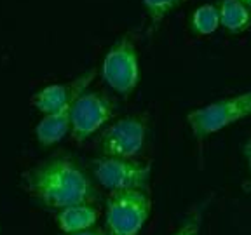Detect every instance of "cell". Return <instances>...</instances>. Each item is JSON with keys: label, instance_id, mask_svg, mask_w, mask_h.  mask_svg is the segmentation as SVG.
I'll return each instance as SVG.
<instances>
[{"label": "cell", "instance_id": "6da1fadb", "mask_svg": "<svg viewBox=\"0 0 251 235\" xmlns=\"http://www.w3.org/2000/svg\"><path fill=\"white\" fill-rule=\"evenodd\" d=\"M30 192L47 208L65 209L78 204H93L96 192L80 165L68 157H56L28 174Z\"/></svg>", "mask_w": 251, "mask_h": 235}, {"label": "cell", "instance_id": "52a82bcc", "mask_svg": "<svg viewBox=\"0 0 251 235\" xmlns=\"http://www.w3.org/2000/svg\"><path fill=\"white\" fill-rule=\"evenodd\" d=\"M115 106L98 91H86L75 99L72 106L70 117V133L77 143L86 141L91 134L105 125L114 117Z\"/></svg>", "mask_w": 251, "mask_h": 235}, {"label": "cell", "instance_id": "7a4b0ae2", "mask_svg": "<svg viewBox=\"0 0 251 235\" xmlns=\"http://www.w3.org/2000/svg\"><path fill=\"white\" fill-rule=\"evenodd\" d=\"M248 117H251V91L192 110L187 122L194 136L204 140Z\"/></svg>", "mask_w": 251, "mask_h": 235}, {"label": "cell", "instance_id": "5b68a950", "mask_svg": "<svg viewBox=\"0 0 251 235\" xmlns=\"http://www.w3.org/2000/svg\"><path fill=\"white\" fill-rule=\"evenodd\" d=\"M94 178L103 188L110 192L140 190L147 192L150 180V165L141 164L133 159L100 157L93 161Z\"/></svg>", "mask_w": 251, "mask_h": 235}, {"label": "cell", "instance_id": "277c9868", "mask_svg": "<svg viewBox=\"0 0 251 235\" xmlns=\"http://www.w3.org/2000/svg\"><path fill=\"white\" fill-rule=\"evenodd\" d=\"M103 80L121 96H129L140 84V58L133 37L122 35L105 54L101 65Z\"/></svg>", "mask_w": 251, "mask_h": 235}, {"label": "cell", "instance_id": "5bb4252c", "mask_svg": "<svg viewBox=\"0 0 251 235\" xmlns=\"http://www.w3.org/2000/svg\"><path fill=\"white\" fill-rule=\"evenodd\" d=\"M201 221H202V209H194L175 235H199Z\"/></svg>", "mask_w": 251, "mask_h": 235}, {"label": "cell", "instance_id": "9a60e30c", "mask_svg": "<svg viewBox=\"0 0 251 235\" xmlns=\"http://www.w3.org/2000/svg\"><path fill=\"white\" fill-rule=\"evenodd\" d=\"M70 235H106V234L101 228H89V230L78 232V234H70Z\"/></svg>", "mask_w": 251, "mask_h": 235}, {"label": "cell", "instance_id": "e0dca14e", "mask_svg": "<svg viewBox=\"0 0 251 235\" xmlns=\"http://www.w3.org/2000/svg\"><path fill=\"white\" fill-rule=\"evenodd\" d=\"M239 2H241V4L246 5L248 9H251V0H239Z\"/></svg>", "mask_w": 251, "mask_h": 235}, {"label": "cell", "instance_id": "8fae6325", "mask_svg": "<svg viewBox=\"0 0 251 235\" xmlns=\"http://www.w3.org/2000/svg\"><path fill=\"white\" fill-rule=\"evenodd\" d=\"M220 23L228 33H243L251 28V9H248L239 0H220Z\"/></svg>", "mask_w": 251, "mask_h": 235}, {"label": "cell", "instance_id": "4fadbf2b", "mask_svg": "<svg viewBox=\"0 0 251 235\" xmlns=\"http://www.w3.org/2000/svg\"><path fill=\"white\" fill-rule=\"evenodd\" d=\"M187 0H141V4L145 7L147 16H149V31L159 30L162 21L171 14L175 9H178L181 4H185Z\"/></svg>", "mask_w": 251, "mask_h": 235}, {"label": "cell", "instance_id": "9c48e42d", "mask_svg": "<svg viewBox=\"0 0 251 235\" xmlns=\"http://www.w3.org/2000/svg\"><path fill=\"white\" fill-rule=\"evenodd\" d=\"M74 103L67 105L65 108L59 110V112L46 115V117L37 124L35 134L40 145L52 146L67 136V133L70 131V117H72V106H74Z\"/></svg>", "mask_w": 251, "mask_h": 235}, {"label": "cell", "instance_id": "30bf717a", "mask_svg": "<svg viewBox=\"0 0 251 235\" xmlns=\"http://www.w3.org/2000/svg\"><path fill=\"white\" fill-rule=\"evenodd\" d=\"M98 209L93 204H78V206H70V208L59 209L56 221L61 228L63 234H78V232L89 230L98 221Z\"/></svg>", "mask_w": 251, "mask_h": 235}, {"label": "cell", "instance_id": "ba28073f", "mask_svg": "<svg viewBox=\"0 0 251 235\" xmlns=\"http://www.w3.org/2000/svg\"><path fill=\"white\" fill-rule=\"evenodd\" d=\"M94 73H96L94 70H89L84 75H80L78 78H75L74 82L70 84H51V86H46L39 93L33 94L31 105L44 115H51L54 112H59L67 105L74 103L80 94L86 93L87 86L93 82Z\"/></svg>", "mask_w": 251, "mask_h": 235}, {"label": "cell", "instance_id": "7c38bea8", "mask_svg": "<svg viewBox=\"0 0 251 235\" xmlns=\"http://www.w3.org/2000/svg\"><path fill=\"white\" fill-rule=\"evenodd\" d=\"M190 26L197 35H211L222 26L220 23V11L216 5L204 4L194 11L190 18Z\"/></svg>", "mask_w": 251, "mask_h": 235}, {"label": "cell", "instance_id": "3957f363", "mask_svg": "<svg viewBox=\"0 0 251 235\" xmlns=\"http://www.w3.org/2000/svg\"><path fill=\"white\" fill-rule=\"evenodd\" d=\"M152 200L147 192H112L106 200V235H138L149 219Z\"/></svg>", "mask_w": 251, "mask_h": 235}, {"label": "cell", "instance_id": "8992f818", "mask_svg": "<svg viewBox=\"0 0 251 235\" xmlns=\"http://www.w3.org/2000/svg\"><path fill=\"white\" fill-rule=\"evenodd\" d=\"M147 138V118L143 115H129L119 118L103 131L100 150L103 157L133 159L141 152Z\"/></svg>", "mask_w": 251, "mask_h": 235}, {"label": "cell", "instance_id": "2e32d148", "mask_svg": "<svg viewBox=\"0 0 251 235\" xmlns=\"http://www.w3.org/2000/svg\"><path fill=\"white\" fill-rule=\"evenodd\" d=\"M244 155H246L248 165H250V171H251V138H250V141L246 143V146H244Z\"/></svg>", "mask_w": 251, "mask_h": 235}]
</instances>
